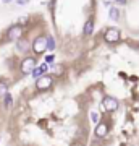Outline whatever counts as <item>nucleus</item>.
<instances>
[{"mask_svg": "<svg viewBox=\"0 0 139 146\" xmlns=\"http://www.w3.org/2000/svg\"><path fill=\"white\" fill-rule=\"evenodd\" d=\"M103 39H105L108 44H115V42L120 41V31L117 28H108L107 31L103 33Z\"/></svg>", "mask_w": 139, "mask_h": 146, "instance_id": "obj_1", "label": "nucleus"}, {"mask_svg": "<svg viewBox=\"0 0 139 146\" xmlns=\"http://www.w3.org/2000/svg\"><path fill=\"white\" fill-rule=\"evenodd\" d=\"M52 83H53V80H52V76H49V75H42V76H39L36 81V86L39 91H45V89H49L52 86Z\"/></svg>", "mask_w": 139, "mask_h": 146, "instance_id": "obj_2", "label": "nucleus"}, {"mask_svg": "<svg viewBox=\"0 0 139 146\" xmlns=\"http://www.w3.org/2000/svg\"><path fill=\"white\" fill-rule=\"evenodd\" d=\"M45 49H49L47 47V37H37L36 41L32 42V50L36 54H44Z\"/></svg>", "mask_w": 139, "mask_h": 146, "instance_id": "obj_3", "label": "nucleus"}, {"mask_svg": "<svg viewBox=\"0 0 139 146\" xmlns=\"http://www.w3.org/2000/svg\"><path fill=\"white\" fill-rule=\"evenodd\" d=\"M103 107H105V110L107 112H113V110L118 109V101L115 99V98H110V96H107V98H103Z\"/></svg>", "mask_w": 139, "mask_h": 146, "instance_id": "obj_4", "label": "nucleus"}, {"mask_svg": "<svg viewBox=\"0 0 139 146\" xmlns=\"http://www.w3.org/2000/svg\"><path fill=\"white\" fill-rule=\"evenodd\" d=\"M34 65H36V60H34V58H26V60H23V63H21V73L29 75L31 72L36 70Z\"/></svg>", "mask_w": 139, "mask_h": 146, "instance_id": "obj_5", "label": "nucleus"}, {"mask_svg": "<svg viewBox=\"0 0 139 146\" xmlns=\"http://www.w3.org/2000/svg\"><path fill=\"white\" fill-rule=\"evenodd\" d=\"M21 33H23V28L20 25H16V26H11L8 31H7V37L10 39V41H16V39H20Z\"/></svg>", "mask_w": 139, "mask_h": 146, "instance_id": "obj_6", "label": "nucleus"}, {"mask_svg": "<svg viewBox=\"0 0 139 146\" xmlns=\"http://www.w3.org/2000/svg\"><path fill=\"white\" fill-rule=\"evenodd\" d=\"M107 131H108V125H107V123H99V125L96 127L94 133H96V136H99V138H103V136L107 135Z\"/></svg>", "mask_w": 139, "mask_h": 146, "instance_id": "obj_7", "label": "nucleus"}, {"mask_svg": "<svg viewBox=\"0 0 139 146\" xmlns=\"http://www.w3.org/2000/svg\"><path fill=\"white\" fill-rule=\"evenodd\" d=\"M47 70H49V65H47V63H42L41 67H39V68H36V70L32 72V75H34L36 78H39V76H42V75H44V73L47 72Z\"/></svg>", "mask_w": 139, "mask_h": 146, "instance_id": "obj_8", "label": "nucleus"}, {"mask_svg": "<svg viewBox=\"0 0 139 146\" xmlns=\"http://www.w3.org/2000/svg\"><path fill=\"white\" fill-rule=\"evenodd\" d=\"M92 29H94V21L88 20L86 25H84V34H86V36H91V34H92Z\"/></svg>", "mask_w": 139, "mask_h": 146, "instance_id": "obj_9", "label": "nucleus"}, {"mask_svg": "<svg viewBox=\"0 0 139 146\" xmlns=\"http://www.w3.org/2000/svg\"><path fill=\"white\" fill-rule=\"evenodd\" d=\"M108 16H110V20L118 21V20H120V11H118V8H110V11H108Z\"/></svg>", "mask_w": 139, "mask_h": 146, "instance_id": "obj_10", "label": "nucleus"}, {"mask_svg": "<svg viewBox=\"0 0 139 146\" xmlns=\"http://www.w3.org/2000/svg\"><path fill=\"white\" fill-rule=\"evenodd\" d=\"M47 47H49L50 50L55 49V41H53V37H47Z\"/></svg>", "mask_w": 139, "mask_h": 146, "instance_id": "obj_11", "label": "nucleus"}, {"mask_svg": "<svg viewBox=\"0 0 139 146\" xmlns=\"http://www.w3.org/2000/svg\"><path fill=\"white\" fill-rule=\"evenodd\" d=\"M3 98H5V106L7 107H11V102H13V99H11V96L8 93L5 94V96H3Z\"/></svg>", "mask_w": 139, "mask_h": 146, "instance_id": "obj_12", "label": "nucleus"}, {"mask_svg": "<svg viewBox=\"0 0 139 146\" xmlns=\"http://www.w3.org/2000/svg\"><path fill=\"white\" fill-rule=\"evenodd\" d=\"M7 94V84L3 81H0V96H5Z\"/></svg>", "mask_w": 139, "mask_h": 146, "instance_id": "obj_13", "label": "nucleus"}, {"mask_svg": "<svg viewBox=\"0 0 139 146\" xmlns=\"http://www.w3.org/2000/svg\"><path fill=\"white\" fill-rule=\"evenodd\" d=\"M91 120H92L94 123H97L99 122V114L97 112H91Z\"/></svg>", "mask_w": 139, "mask_h": 146, "instance_id": "obj_14", "label": "nucleus"}, {"mask_svg": "<svg viewBox=\"0 0 139 146\" xmlns=\"http://www.w3.org/2000/svg\"><path fill=\"white\" fill-rule=\"evenodd\" d=\"M126 2H128V0H115L117 5H126Z\"/></svg>", "mask_w": 139, "mask_h": 146, "instance_id": "obj_15", "label": "nucleus"}, {"mask_svg": "<svg viewBox=\"0 0 139 146\" xmlns=\"http://www.w3.org/2000/svg\"><path fill=\"white\" fill-rule=\"evenodd\" d=\"M15 2L18 5H26V3H28V0H15Z\"/></svg>", "mask_w": 139, "mask_h": 146, "instance_id": "obj_16", "label": "nucleus"}, {"mask_svg": "<svg viewBox=\"0 0 139 146\" xmlns=\"http://www.w3.org/2000/svg\"><path fill=\"white\" fill-rule=\"evenodd\" d=\"M71 146H82V143H73Z\"/></svg>", "mask_w": 139, "mask_h": 146, "instance_id": "obj_17", "label": "nucleus"}, {"mask_svg": "<svg viewBox=\"0 0 139 146\" xmlns=\"http://www.w3.org/2000/svg\"><path fill=\"white\" fill-rule=\"evenodd\" d=\"M3 2H5V3H10V2H13V0H3Z\"/></svg>", "mask_w": 139, "mask_h": 146, "instance_id": "obj_18", "label": "nucleus"}]
</instances>
